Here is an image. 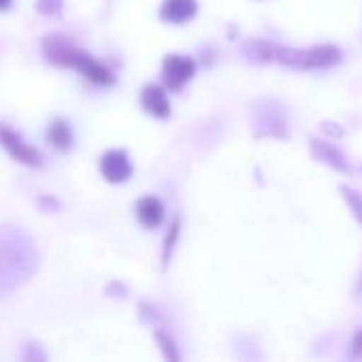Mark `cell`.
I'll use <instances>...</instances> for the list:
<instances>
[{
	"label": "cell",
	"mask_w": 362,
	"mask_h": 362,
	"mask_svg": "<svg viewBox=\"0 0 362 362\" xmlns=\"http://www.w3.org/2000/svg\"><path fill=\"white\" fill-rule=\"evenodd\" d=\"M36 272L32 242L17 229L0 227V293L19 288Z\"/></svg>",
	"instance_id": "cell-1"
},
{
	"label": "cell",
	"mask_w": 362,
	"mask_h": 362,
	"mask_svg": "<svg viewBox=\"0 0 362 362\" xmlns=\"http://www.w3.org/2000/svg\"><path fill=\"white\" fill-rule=\"evenodd\" d=\"M272 62H280L288 68L314 70L329 68L341 62V51L337 47H314V49H288L272 45Z\"/></svg>",
	"instance_id": "cell-2"
},
{
	"label": "cell",
	"mask_w": 362,
	"mask_h": 362,
	"mask_svg": "<svg viewBox=\"0 0 362 362\" xmlns=\"http://www.w3.org/2000/svg\"><path fill=\"white\" fill-rule=\"evenodd\" d=\"M59 66L76 68L81 74H85L89 81H93V83H98V85H112V83H115V74H112L106 66H102V64L95 62L89 53L76 49L74 45L66 51V55H64V59H62Z\"/></svg>",
	"instance_id": "cell-3"
},
{
	"label": "cell",
	"mask_w": 362,
	"mask_h": 362,
	"mask_svg": "<svg viewBox=\"0 0 362 362\" xmlns=\"http://www.w3.org/2000/svg\"><path fill=\"white\" fill-rule=\"evenodd\" d=\"M195 74V62L182 55H168L163 59V83L172 91L182 89Z\"/></svg>",
	"instance_id": "cell-4"
},
{
	"label": "cell",
	"mask_w": 362,
	"mask_h": 362,
	"mask_svg": "<svg viewBox=\"0 0 362 362\" xmlns=\"http://www.w3.org/2000/svg\"><path fill=\"white\" fill-rule=\"evenodd\" d=\"M0 144H2V146L6 148V153H8L13 159H17L19 163H25V165H30V168H40L42 161H40L38 151L32 148V146H28L19 134L11 132V129L4 127V125H0Z\"/></svg>",
	"instance_id": "cell-5"
},
{
	"label": "cell",
	"mask_w": 362,
	"mask_h": 362,
	"mask_svg": "<svg viewBox=\"0 0 362 362\" xmlns=\"http://www.w3.org/2000/svg\"><path fill=\"white\" fill-rule=\"evenodd\" d=\"M100 168L108 182H125L132 176V163L123 151H108L102 157Z\"/></svg>",
	"instance_id": "cell-6"
},
{
	"label": "cell",
	"mask_w": 362,
	"mask_h": 362,
	"mask_svg": "<svg viewBox=\"0 0 362 362\" xmlns=\"http://www.w3.org/2000/svg\"><path fill=\"white\" fill-rule=\"evenodd\" d=\"M140 102H142V108H144L148 115H153V117L165 119V117H170V112H172V106H170V100H168L165 91H163L161 87H157V85H146V87L142 89Z\"/></svg>",
	"instance_id": "cell-7"
},
{
	"label": "cell",
	"mask_w": 362,
	"mask_h": 362,
	"mask_svg": "<svg viewBox=\"0 0 362 362\" xmlns=\"http://www.w3.org/2000/svg\"><path fill=\"white\" fill-rule=\"evenodd\" d=\"M312 153L327 165L344 172V174H350V165H348V159L344 157V153L339 148H335L333 144L325 142V140H312Z\"/></svg>",
	"instance_id": "cell-8"
},
{
	"label": "cell",
	"mask_w": 362,
	"mask_h": 362,
	"mask_svg": "<svg viewBox=\"0 0 362 362\" xmlns=\"http://www.w3.org/2000/svg\"><path fill=\"white\" fill-rule=\"evenodd\" d=\"M197 13L195 0H165L161 6V19L170 23H185Z\"/></svg>",
	"instance_id": "cell-9"
},
{
	"label": "cell",
	"mask_w": 362,
	"mask_h": 362,
	"mask_svg": "<svg viewBox=\"0 0 362 362\" xmlns=\"http://www.w3.org/2000/svg\"><path fill=\"white\" fill-rule=\"evenodd\" d=\"M136 214H138V221L146 227V229H155L163 223V204L157 199V197H142L138 202V208H136Z\"/></svg>",
	"instance_id": "cell-10"
},
{
	"label": "cell",
	"mask_w": 362,
	"mask_h": 362,
	"mask_svg": "<svg viewBox=\"0 0 362 362\" xmlns=\"http://www.w3.org/2000/svg\"><path fill=\"white\" fill-rule=\"evenodd\" d=\"M47 138H49V142H51L55 148L68 151V148L72 146V129H70L68 121L55 119V121L49 125V129H47Z\"/></svg>",
	"instance_id": "cell-11"
},
{
	"label": "cell",
	"mask_w": 362,
	"mask_h": 362,
	"mask_svg": "<svg viewBox=\"0 0 362 362\" xmlns=\"http://www.w3.org/2000/svg\"><path fill=\"white\" fill-rule=\"evenodd\" d=\"M178 233H180V218H176L170 227V233L165 238V246H163V263L168 265L170 257H172V250L176 246V240H178Z\"/></svg>",
	"instance_id": "cell-12"
},
{
	"label": "cell",
	"mask_w": 362,
	"mask_h": 362,
	"mask_svg": "<svg viewBox=\"0 0 362 362\" xmlns=\"http://www.w3.org/2000/svg\"><path fill=\"white\" fill-rule=\"evenodd\" d=\"M341 193H344V197H346V202H348V206L352 208V212H354V216L361 221L362 225V195H358V191H354V189H341Z\"/></svg>",
	"instance_id": "cell-13"
},
{
	"label": "cell",
	"mask_w": 362,
	"mask_h": 362,
	"mask_svg": "<svg viewBox=\"0 0 362 362\" xmlns=\"http://www.w3.org/2000/svg\"><path fill=\"white\" fill-rule=\"evenodd\" d=\"M155 337H157V341L161 344L165 358H172V361H178V358H180V356H178V352H176V348H174V341H172L165 333L157 331V333H155Z\"/></svg>",
	"instance_id": "cell-14"
},
{
	"label": "cell",
	"mask_w": 362,
	"mask_h": 362,
	"mask_svg": "<svg viewBox=\"0 0 362 362\" xmlns=\"http://www.w3.org/2000/svg\"><path fill=\"white\" fill-rule=\"evenodd\" d=\"M62 8V0H36V11L40 15H57Z\"/></svg>",
	"instance_id": "cell-15"
},
{
	"label": "cell",
	"mask_w": 362,
	"mask_h": 362,
	"mask_svg": "<svg viewBox=\"0 0 362 362\" xmlns=\"http://www.w3.org/2000/svg\"><path fill=\"white\" fill-rule=\"evenodd\" d=\"M354 354L362 356V329L356 333V339H354Z\"/></svg>",
	"instance_id": "cell-16"
},
{
	"label": "cell",
	"mask_w": 362,
	"mask_h": 362,
	"mask_svg": "<svg viewBox=\"0 0 362 362\" xmlns=\"http://www.w3.org/2000/svg\"><path fill=\"white\" fill-rule=\"evenodd\" d=\"M11 2H13V0H0V11H6V8L11 6Z\"/></svg>",
	"instance_id": "cell-17"
}]
</instances>
